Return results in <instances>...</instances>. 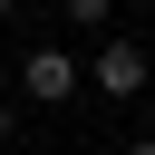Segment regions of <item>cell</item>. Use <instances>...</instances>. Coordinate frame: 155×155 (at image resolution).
<instances>
[{"mask_svg": "<svg viewBox=\"0 0 155 155\" xmlns=\"http://www.w3.org/2000/svg\"><path fill=\"white\" fill-rule=\"evenodd\" d=\"M87 87L97 97H145V39H107L87 58Z\"/></svg>", "mask_w": 155, "mask_h": 155, "instance_id": "2", "label": "cell"}, {"mask_svg": "<svg viewBox=\"0 0 155 155\" xmlns=\"http://www.w3.org/2000/svg\"><path fill=\"white\" fill-rule=\"evenodd\" d=\"M0 19H10V0H0Z\"/></svg>", "mask_w": 155, "mask_h": 155, "instance_id": "6", "label": "cell"}, {"mask_svg": "<svg viewBox=\"0 0 155 155\" xmlns=\"http://www.w3.org/2000/svg\"><path fill=\"white\" fill-rule=\"evenodd\" d=\"M10 145H19V107L0 97V155H10Z\"/></svg>", "mask_w": 155, "mask_h": 155, "instance_id": "4", "label": "cell"}, {"mask_svg": "<svg viewBox=\"0 0 155 155\" xmlns=\"http://www.w3.org/2000/svg\"><path fill=\"white\" fill-rule=\"evenodd\" d=\"M78 87H87V68H78L68 48H29V58H19V97H39V107H68Z\"/></svg>", "mask_w": 155, "mask_h": 155, "instance_id": "1", "label": "cell"}, {"mask_svg": "<svg viewBox=\"0 0 155 155\" xmlns=\"http://www.w3.org/2000/svg\"><path fill=\"white\" fill-rule=\"evenodd\" d=\"M116 19V0H68V29H107Z\"/></svg>", "mask_w": 155, "mask_h": 155, "instance_id": "3", "label": "cell"}, {"mask_svg": "<svg viewBox=\"0 0 155 155\" xmlns=\"http://www.w3.org/2000/svg\"><path fill=\"white\" fill-rule=\"evenodd\" d=\"M126 155H155V136H136V145H126Z\"/></svg>", "mask_w": 155, "mask_h": 155, "instance_id": "5", "label": "cell"}]
</instances>
